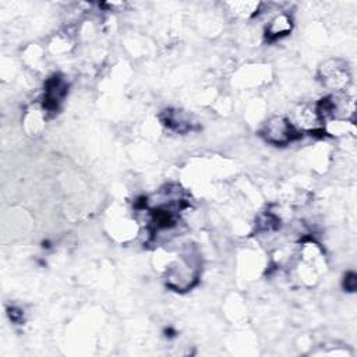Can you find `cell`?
<instances>
[{
  "instance_id": "277c9868",
  "label": "cell",
  "mask_w": 357,
  "mask_h": 357,
  "mask_svg": "<svg viewBox=\"0 0 357 357\" xmlns=\"http://www.w3.org/2000/svg\"><path fill=\"white\" fill-rule=\"evenodd\" d=\"M290 29H291L290 17L286 15V14H279L271 21L269 26L266 28V35L269 38L275 39V38H279L282 35H286L287 32H290Z\"/></svg>"
},
{
  "instance_id": "3957f363",
  "label": "cell",
  "mask_w": 357,
  "mask_h": 357,
  "mask_svg": "<svg viewBox=\"0 0 357 357\" xmlns=\"http://www.w3.org/2000/svg\"><path fill=\"white\" fill-rule=\"evenodd\" d=\"M290 123L298 130L304 131H315L321 127V117L318 114L317 106L311 105H300L294 109L293 117L289 119Z\"/></svg>"
},
{
  "instance_id": "5b68a950",
  "label": "cell",
  "mask_w": 357,
  "mask_h": 357,
  "mask_svg": "<svg viewBox=\"0 0 357 357\" xmlns=\"http://www.w3.org/2000/svg\"><path fill=\"white\" fill-rule=\"evenodd\" d=\"M229 6L231 7V11L237 15L248 17L258 10L259 3H229Z\"/></svg>"
},
{
  "instance_id": "7a4b0ae2",
  "label": "cell",
  "mask_w": 357,
  "mask_h": 357,
  "mask_svg": "<svg viewBox=\"0 0 357 357\" xmlns=\"http://www.w3.org/2000/svg\"><path fill=\"white\" fill-rule=\"evenodd\" d=\"M298 134L300 131L290 123V120L282 116L271 117L262 128L264 138L275 145H284L291 142L298 137Z\"/></svg>"
},
{
  "instance_id": "6da1fadb",
  "label": "cell",
  "mask_w": 357,
  "mask_h": 357,
  "mask_svg": "<svg viewBox=\"0 0 357 357\" xmlns=\"http://www.w3.org/2000/svg\"><path fill=\"white\" fill-rule=\"evenodd\" d=\"M319 78L322 84L336 92L344 91L350 82V73L347 66L337 59L326 60L319 67Z\"/></svg>"
}]
</instances>
